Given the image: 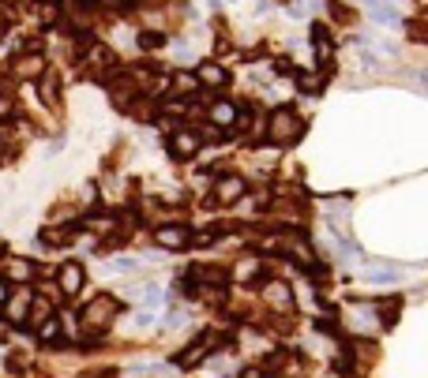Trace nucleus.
<instances>
[{"instance_id": "obj_1", "label": "nucleus", "mask_w": 428, "mask_h": 378, "mask_svg": "<svg viewBox=\"0 0 428 378\" xmlns=\"http://www.w3.org/2000/svg\"><path fill=\"white\" fill-rule=\"evenodd\" d=\"M263 131L274 147H293V142H300V135H305V116L293 105H278V109H271Z\"/></svg>"}, {"instance_id": "obj_2", "label": "nucleus", "mask_w": 428, "mask_h": 378, "mask_svg": "<svg viewBox=\"0 0 428 378\" xmlns=\"http://www.w3.org/2000/svg\"><path fill=\"white\" fill-rule=\"evenodd\" d=\"M42 71H45V53L34 49V45H27V49H19L12 60H8L4 75L15 79V83H30V79H38Z\"/></svg>"}, {"instance_id": "obj_3", "label": "nucleus", "mask_w": 428, "mask_h": 378, "mask_svg": "<svg viewBox=\"0 0 428 378\" xmlns=\"http://www.w3.org/2000/svg\"><path fill=\"white\" fill-rule=\"evenodd\" d=\"M117 311H121L117 296H98V300L86 303V311H83V326H86V329H106V326L117 318Z\"/></svg>"}, {"instance_id": "obj_4", "label": "nucleus", "mask_w": 428, "mask_h": 378, "mask_svg": "<svg viewBox=\"0 0 428 378\" xmlns=\"http://www.w3.org/2000/svg\"><path fill=\"white\" fill-rule=\"evenodd\" d=\"M200 150H203V139L195 135V127H180V131L169 135V154L177 158V162H192Z\"/></svg>"}, {"instance_id": "obj_5", "label": "nucleus", "mask_w": 428, "mask_h": 378, "mask_svg": "<svg viewBox=\"0 0 428 378\" xmlns=\"http://www.w3.org/2000/svg\"><path fill=\"white\" fill-rule=\"evenodd\" d=\"M188 236H192V229H188V225H177V221L158 225V229H154V244L165 247V251H185Z\"/></svg>"}, {"instance_id": "obj_6", "label": "nucleus", "mask_w": 428, "mask_h": 378, "mask_svg": "<svg viewBox=\"0 0 428 378\" xmlns=\"http://www.w3.org/2000/svg\"><path fill=\"white\" fill-rule=\"evenodd\" d=\"M244 191H248V184H244V176L237 173H226L214 180V199H218L222 206H233L237 199H244Z\"/></svg>"}, {"instance_id": "obj_7", "label": "nucleus", "mask_w": 428, "mask_h": 378, "mask_svg": "<svg viewBox=\"0 0 428 378\" xmlns=\"http://www.w3.org/2000/svg\"><path fill=\"white\" fill-rule=\"evenodd\" d=\"M192 75H195V83L207 86V90H222V86L229 83V71L222 68V64H214V60H203L200 68L192 71Z\"/></svg>"}, {"instance_id": "obj_8", "label": "nucleus", "mask_w": 428, "mask_h": 378, "mask_svg": "<svg viewBox=\"0 0 428 378\" xmlns=\"http://www.w3.org/2000/svg\"><path fill=\"white\" fill-rule=\"evenodd\" d=\"M237 116H241V109L233 105V101H226V98H218V101H211L207 105V120H211V127H233L237 124Z\"/></svg>"}, {"instance_id": "obj_9", "label": "nucleus", "mask_w": 428, "mask_h": 378, "mask_svg": "<svg viewBox=\"0 0 428 378\" xmlns=\"http://www.w3.org/2000/svg\"><path fill=\"white\" fill-rule=\"evenodd\" d=\"M34 83H38V98H42L49 109H57V105H60V75H57V71L45 68L42 75L34 79Z\"/></svg>"}, {"instance_id": "obj_10", "label": "nucleus", "mask_w": 428, "mask_h": 378, "mask_svg": "<svg viewBox=\"0 0 428 378\" xmlns=\"http://www.w3.org/2000/svg\"><path fill=\"white\" fill-rule=\"evenodd\" d=\"M30 300H34V296H30L27 292V288H15V292H8V300H4V307H8V318H12V323L15 326H19L23 323V318H27L30 315Z\"/></svg>"}, {"instance_id": "obj_11", "label": "nucleus", "mask_w": 428, "mask_h": 378, "mask_svg": "<svg viewBox=\"0 0 428 378\" xmlns=\"http://www.w3.org/2000/svg\"><path fill=\"white\" fill-rule=\"evenodd\" d=\"M57 288L64 296H75L79 288H83V266H79V262H64V266L57 270Z\"/></svg>"}, {"instance_id": "obj_12", "label": "nucleus", "mask_w": 428, "mask_h": 378, "mask_svg": "<svg viewBox=\"0 0 428 378\" xmlns=\"http://www.w3.org/2000/svg\"><path fill=\"white\" fill-rule=\"evenodd\" d=\"M211 341H214V337L203 333L195 344H188V352H180V356H177V367H200L203 360L211 356Z\"/></svg>"}, {"instance_id": "obj_13", "label": "nucleus", "mask_w": 428, "mask_h": 378, "mask_svg": "<svg viewBox=\"0 0 428 378\" xmlns=\"http://www.w3.org/2000/svg\"><path fill=\"white\" fill-rule=\"evenodd\" d=\"M30 277H34V262H27V259H8V266H4V281L27 285Z\"/></svg>"}, {"instance_id": "obj_14", "label": "nucleus", "mask_w": 428, "mask_h": 378, "mask_svg": "<svg viewBox=\"0 0 428 378\" xmlns=\"http://www.w3.org/2000/svg\"><path fill=\"white\" fill-rule=\"evenodd\" d=\"M267 303H271V307H282V311H289V307H293V292H289V285H282V281L267 285Z\"/></svg>"}, {"instance_id": "obj_15", "label": "nucleus", "mask_w": 428, "mask_h": 378, "mask_svg": "<svg viewBox=\"0 0 428 378\" xmlns=\"http://www.w3.org/2000/svg\"><path fill=\"white\" fill-rule=\"evenodd\" d=\"M312 38H316V56H320V64H331V53H335V45H331V34L323 23H316L312 27Z\"/></svg>"}, {"instance_id": "obj_16", "label": "nucleus", "mask_w": 428, "mask_h": 378, "mask_svg": "<svg viewBox=\"0 0 428 378\" xmlns=\"http://www.w3.org/2000/svg\"><path fill=\"white\" fill-rule=\"evenodd\" d=\"M259 270H263V262H259L256 255H244V259L233 266V277H237V281H256Z\"/></svg>"}, {"instance_id": "obj_17", "label": "nucleus", "mask_w": 428, "mask_h": 378, "mask_svg": "<svg viewBox=\"0 0 428 378\" xmlns=\"http://www.w3.org/2000/svg\"><path fill=\"white\" fill-rule=\"evenodd\" d=\"M38 337H42L45 344L57 341V337H60V315H53V318H45V323H38Z\"/></svg>"}, {"instance_id": "obj_18", "label": "nucleus", "mask_w": 428, "mask_h": 378, "mask_svg": "<svg viewBox=\"0 0 428 378\" xmlns=\"http://www.w3.org/2000/svg\"><path fill=\"white\" fill-rule=\"evenodd\" d=\"M165 45V34H154V30H143L139 34V49L143 53H158Z\"/></svg>"}, {"instance_id": "obj_19", "label": "nucleus", "mask_w": 428, "mask_h": 378, "mask_svg": "<svg viewBox=\"0 0 428 378\" xmlns=\"http://www.w3.org/2000/svg\"><path fill=\"white\" fill-rule=\"evenodd\" d=\"M38 240H42V244H49V247H57V244H68V240H71V232L68 229H42V236H38Z\"/></svg>"}, {"instance_id": "obj_20", "label": "nucleus", "mask_w": 428, "mask_h": 378, "mask_svg": "<svg viewBox=\"0 0 428 378\" xmlns=\"http://www.w3.org/2000/svg\"><path fill=\"white\" fill-rule=\"evenodd\" d=\"M143 303H147V307L162 303V288H158V285H147V292H143Z\"/></svg>"}, {"instance_id": "obj_21", "label": "nucleus", "mask_w": 428, "mask_h": 378, "mask_svg": "<svg viewBox=\"0 0 428 378\" xmlns=\"http://www.w3.org/2000/svg\"><path fill=\"white\" fill-rule=\"evenodd\" d=\"M12 109H15V105H12V98H8L4 90H0V120H8V116H12Z\"/></svg>"}, {"instance_id": "obj_22", "label": "nucleus", "mask_w": 428, "mask_h": 378, "mask_svg": "<svg viewBox=\"0 0 428 378\" xmlns=\"http://www.w3.org/2000/svg\"><path fill=\"white\" fill-rule=\"evenodd\" d=\"M109 270H117V273H124V270H128V273H132V270H136V262H132V259H117Z\"/></svg>"}, {"instance_id": "obj_23", "label": "nucleus", "mask_w": 428, "mask_h": 378, "mask_svg": "<svg viewBox=\"0 0 428 378\" xmlns=\"http://www.w3.org/2000/svg\"><path fill=\"white\" fill-rule=\"evenodd\" d=\"M241 378H267V371H263V367H244Z\"/></svg>"}, {"instance_id": "obj_24", "label": "nucleus", "mask_w": 428, "mask_h": 378, "mask_svg": "<svg viewBox=\"0 0 428 378\" xmlns=\"http://www.w3.org/2000/svg\"><path fill=\"white\" fill-rule=\"evenodd\" d=\"M8 292H12V288H8V281L0 277V307H4V300H8Z\"/></svg>"}, {"instance_id": "obj_25", "label": "nucleus", "mask_w": 428, "mask_h": 378, "mask_svg": "<svg viewBox=\"0 0 428 378\" xmlns=\"http://www.w3.org/2000/svg\"><path fill=\"white\" fill-rule=\"evenodd\" d=\"M4 30H8V19H4V12H0V34H4Z\"/></svg>"}]
</instances>
